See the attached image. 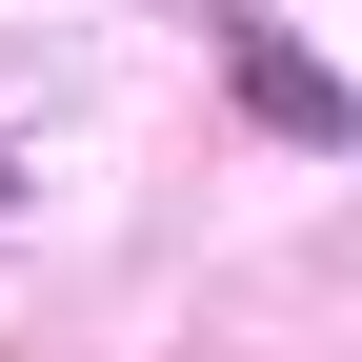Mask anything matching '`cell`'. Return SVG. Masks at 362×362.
I'll return each instance as SVG.
<instances>
[{
	"instance_id": "obj_2",
	"label": "cell",
	"mask_w": 362,
	"mask_h": 362,
	"mask_svg": "<svg viewBox=\"0 0 362 362\" xmlns=\"http://www.w3.org/2000/svg\"><path fill=\"white\" fill-rule=\"evenodd\" d=\"M0 202H21V161H0Z\"/></svg>"
},
{
	"instance_id": "obj_1",
	"label": "cell",
	"mask_w": 362,
	"mask_h": 362,
	"mask_svg": "<svg viewBox=\"0 0 362 362\" xmlns=\"http://www.w3.org/2000/svg\"><path fill=\"white\" fill-rule=\"evenodd\" d=\"M202 40H221V81H242V121H262V141H302V161H342V141H362V101L302 61L282 21H202Z\"/></svg>"
}]
</instances>
